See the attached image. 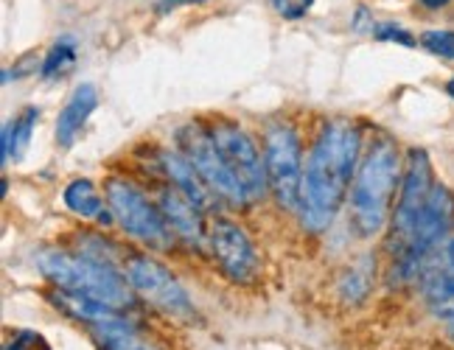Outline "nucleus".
<instances>
[{
    "instance_id": "obj_13",
    "label": "nucleus",
    "mask_w": 454,
    "mask_h": 350,
    "mask_svg": "<svg viewBox=\"0 0 454 350\" xmlns=\"http://www.w3.org/2000/svg\"><path fill=\"white\" fill-rule=\"evenodd\" d=\"M51 303H54L57 308H62L67 317L82 320V323H93V325L124 320L118 314V308L107 306L104 300H98V297H90V294H84V292H74V289L51 292Z\"/></svg>"
},
{
    "instance_id": "obj_12",
    "label": "nucleus",
    "mask_w": 454,
    "mask_h": 350,
    "mask_svg": "<svg viewBox=\"0 0 454 350\" xmlns=\"http://www.w3.org/2000/svg\"><path fill=\"white\" fill-rule=\"evenodd\" d=\"M157 207H160V214L166 216L171 233L183 238L185 244H191V247H202L205 241V230H202V210L191 202L183 191L177 188H166L160 194V202H157Z\"/></svg>"
},
{
    "instance_id": "obj_10",
    "label": "nucleus",
    "mask_w": 454,
    "mask_h": 350,
    "mask_svg": "<svg viewBox=\"0 0 454 350\" xmlns=\"http://www.w3.org/2000/svg\"><path fill=\"white\" fill-rule=\"evenodd\" d=\"M207 241H211V253L219 261V267L227 277H233L236 284H250V280L258 275V255L253 241L247 238V233L231 219H216L211 224V233H207Z\"/></svg>"
},
{
    "instance_id": "obj_19",
    "label": "nucleus",
    "mask_w": 454,
    "mask_h": 350,
    "mask_svg": "<svg viewBox=\"0 0 454 350\" xmlns=\"http://www.w3.org/2000/svg\"><path fill=\"white\" fill-rule=\"evenodd\" d=\"M421 45L432 51L434 57L454 59V31H424Z\"/></svg>"
},
{
    "instance_id": "obj_26",
    "label": "nucleus",
    "mask_w": 454,
    "mask_h": 350,
    "mask_svg": "<svg viewBox=\"0 0 454 350\" xmlns=\"http://www.w3.org/2000/svg\"><path fill=\"white\" fill-rule=\"evenodd\" d=\"M449 331H451V337H454V314L449 317Z\"/></svg>"
},
{
    "instance_id": "obj_4",
    "label": "nucleus",
    "mask_w": 454,
    "mask_h": 350,
    "mask_svg": "<svg viewBox=\"0 0 454 350\" xmlns=\"http://www.w3.org/2000/svg\"><path fill=\"white\" fill-rule=\"evenodd\" d=\"M104 191H107V202L115 214V222L124 227L129 236H135L137 241H144L146 247H154V250L168 247L174 233L166 216L160 214V207H154L132 183L118 180V177H113Z\"/></svg>"
},
{
    "instance_id": "obj_24",
    "label": "nucleus",
    "mask_w": 454,
    "mask_h": 350,
    "mask_svg": "<svg viewBox=\"0 0 454 350\" xmlns=\"http://www.w3.org/2000/svg\"><path fill=\"white\" fill-rule=\"evenodd\" d=\"M421 4H424L427 9H443V6L451 4V0H421Z\"/></svg>"
},
{
    "instance_id": "obj_6",
    "label": "nucleus",
    "mask_w": 454,
    "mask_h": 350,
    "mask_svg": "<svg viewBox=\"0 0 454 350\" xmlns=\"http://www.w3.org/2000/svg\"><path fill=\"white\" fill-rule=\"evenodd\" d=\"M124 275L137 294H144L152 306H157L163 314H168V317H177V320L194 317V303H191L188 292L180 286V280L174 277L160 261H154L149 255H127Z\"/></svg>"
},
{
    "instance_id": "obj_9",
    "label": "nucleus",
    "mask_w": 454,
    "mask_h": 350,
    "mask_svg": "<svg viewBox=\"0 0 454 350\" xmlns=\"http://www.w3.org/2000/svg\"><path fill=\"white\" fill-rule=\"evenodd\" d=\"M180 146H183V152L188 157V163L197 168L202 183L214 191V197H219L227 205H244V202H247L241 185L236 183L231 168L224 166L222 154L216 152L211 135H202L200 129H185L180 135Z\"/></svg>"
},
{
    "instance_id": "obj_17",
    "label": "nucleus",
    "mask_w": 454,
    "mask_h": 350,
    "mask_svg": "<svg viewBox=\"0 0 454 350\" xmlns=\"http://www.w3.org/2000/svg\"><path fill=\"white\" fill-rule=\"evenodd\" d=\"M76 62V48H74V40H59L54 48H51V54L45 57L43 62V76L45 79H57V76H65L67 70L74 67Z\"/></svg>"
},
{
    "instance_id": "obj_21",
    "label": "nucleus",
    "mask_w": 454,
    "mask_h": 350,
    "mask_svg": "<svg viewBox=\"0 0 454 350\" xmlns=\"http://www.w3.org/2000/svg\"><path fill=\"white\" fill-rule=\"evenodd\" d=\"M314 0H272L275 12L286 17V20H301V17L311 9Z\"/></svg>"
},
{
    "instance_id": "obj_8",
    "label": "nucleus",
    "mask_w": 454,
    "mask_h": 350,
    "mask_svg": "<svg viewBox=\"0 0 454 350\" xmlns=\"http://www.w3.org/2000/svg\"><path fill=\"white\" fill-rule=\"evenodd\" d=\"M211 140L216 152L222 154L224 166L231 168L236 183L241 185L247 202H258L267 194L270 183H267V163L250 140V135H244L236 127H216L211 132Z\"/></svg>"
},
{
    "instance_id": "obj_11",
    "label": "nucleus",
    "mask_w": 454,
    "mask_h": 350,
    "mask_svg": "<svg viewBox=\"0 0 454 350\" xmlns=\"http://www.w3.org/2000/svg\"><path fill=\"white\" fill-rule=\"evenodd\" d=\"M427 269L421 272L424 297L429 308L438 317H451L454 314V227L443 244L427 258Z\"/></svg>"
},
{
    "instance_id": "obj_5",
    "label": "nucleus",
    "mask_w": 454,
    "mask_h": 350,
    "mask_svg": "<svg viewBox=\"0 0 454 350\" xmlns=\"http://www.w3.org/2000/svg\"><path fill=\"white\" fill-rule=\"evenodd\" d=\"M264 163L275 202L284 210H298L303 197V152L292 127H272L267 132Z\"/></svg>"
},
{
    "instance_id": "obj_15",
    "label": "nucleus",
    "mask_w": 454,
    "mask_h": 350,
    "mask_svg": "<svg viewBox=\"0 0 454 350\" xmlns=\"http://www.w3.org/2000/svg\"><path fill=\"white\" fill-rule=\"evenodd\" d=\"M160 160H163V166H166V171H168V177L174 180V188L183 191V194L205 214V210L214 205V191L202 183V177L197 174V168L188 163V157L166 152V154L160 157Z\"/></svg>"
},
{
    "instance_id": "obj_3",
    "label": "nucleus",
    "mask_w": 454,
    "mask_h": 350,
    "mask_svg": "<svg viewBox=\"0 0 454 350\" xmlns=\"http://www.w3.org/2000/svg\"><path fill=\"white\" fill-rule=\"evenodd\" d=\"M40 269L57 289L84 292L90 297H98V300H104L118 311L129 308L135 303V297L127 286V277H121L115 267L101 264L96 258L48 250L40 255Z\"/></svg>"
},
{
    "instance_id": "obj_16",
    "label": "nucleus",
    "mask_w": 454,
    "mask_h": 350,
    "mask_svg": "<svg viewBox=\"0 0 454 350\" xmlns=\"http://www.w3.org/2000/svg\"><path fill=\"white\" fill-rule=\"evenodd\" d=\"M65 205L67 210H74L76 216L82 219H90V216H98L101 214V197L96 194V185L82 177V180H74L71 185L65 188Z\"/></svg>"
},
{
    "instance_id": "obj_1",
    "label": "nucleus",
    "mask_w": 454,
    "mask_h": 350,
    "mask_svg": "<svg viewBox=\"0 0 454 350\" xmlns=\"http://www.w3.org/2000/svg\"><path fill=\"white\" fill-rule=\"evenodd\" d=\"M362 149V135L348 121H331L314 144L306 163V185H303V219L311 230L334 219L342 207L348 188L356 177V160Z\"/></svg>"
},
{
    "instance_id": "obj_20",
    "label": "nucleus",
    "mask_w": 454,
    "mask_h": 350,
    "mask_svg": "<svg viewBox=\"0 0 454 350\" xmlns=\"http://www.w3.org/2000/svg\"><path fill=\"white\" fill-rule=\"evenodd\" d=\"M368 289H371L368 277L359 275V272H351V275H348L345 286H342L348 303H359V300H364V294H368Z\"/></svg>"
},
{
    "instance_id": "obj_14",
    "label": "nucleus",
    "mask_w": 454,
    "mask_h": 350,
    "mask_svg": "<svg viewBox=\"0 0 454 350\" xmlns=\"http://www.w3.org/2000/svg\"><path fill=\"white\" fill-rule=\"evenodd\" d=\"M96 104H98V93L93 84L76 87V93L65 104V110L59 113V121H57V144L59 146L67 149L79 137L82 127L87 124V118H90V113L96 110Z\"/></svg>"
},
{
    "instance_id": "obj_18",
    "label": "nucleus",
    "mask_w": 454,
    "mask_h": 350,
    "mask_svg": "<svg viewBox=\"0 0 454 350\" xmlns=\"http://www.w3.org/2000/svg\"><path fill=\"white\" fill-rule=\"evenodd\" d=\"M37 115L40 110L37 107H26L23 115L12 124V132H14V144H12V157H20L28 146L31 140V132H34V124H37Z\"/></svg>"
},
{
    "instance_id": "obj_22",
    "label": "nucleus",
    "mask_w": 454,
    "mask_h": 350,
    "mask_svg": "<svg viewBox=\"0 0 454 350\" xmlns=\"http://www.w3.org/2000/svg\"><path fill=\"white\" fill-rule=\"evenodd\" d=\"M6 350H51V347L43 339V334H34V331H20V334L14 337V342Z\"/></svg>"
},
{
    "instance_id": "obj_25",
    "label": "nucleus",
    "mask_w": 454,
    "mask_h": 350,
    "mask_svg": "<svg viewBox=\"0 0 454 350\" xmlns=\"http://www.w3.org/2000/svg\"><path fill=\"white\" fill-rule=\"evenodd\" d=\"M446 93L454 98V76H451V79H449V84H446Z\"/></svg>"
},
{
    "instance_id": "obj_23",
    "label": "nucleus",
    "mask_w": 454,
    "mask_h": 350,
    "mask_svg": "<svg viewBox=\"0 0 454 350\" xmlns=\"http://www.w3.org/2000/svg\"><path fill=\"white\" fill-rule=\"evenodd\" d=\"M376 37H379V40H395V43L407 45V48H415V37H412V34L404 31V28H398V26H390V23L379 26V28H376Z\"/></svg>"
},
{
    "instance_id": "obj_7",
    "label": "nucleus",
    "mask_w": 454,
    "mask_h": 350,
    "mask_svg": "<svg viewBox=\"0 0 454 350\" xmlns=\"http://www.w3.org/2000/svg\"><path fill=\"white\" fill-rule=\"evenodd\" d=\"M432 166H429V154L424 149H410L407 154V168H404V180H401V194L395 202V214H393V244L404 253L410 247V238L415 233V224L424 214V205L432 194Z\"/></svg>"
},
{
    "instance_id": "obj_2",
    "label": "nucleus",
    "mask_w": 454,
    "mask_h": 350,
    "mask_svg": "<svg viewBox=\"0 0 454 350\" xmlns=\"http://www.w3.org/2000/svg\"><path fill=\"white\" fill-rule=\"evenodd\" d=\"M398 185V146L390 137H379L362 157L351 185V222L359 236H376L390 214Z\"/></svg>"
}]
</instances>
